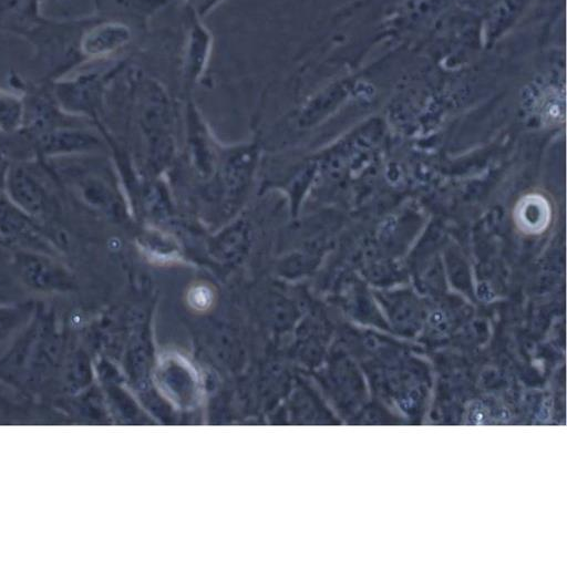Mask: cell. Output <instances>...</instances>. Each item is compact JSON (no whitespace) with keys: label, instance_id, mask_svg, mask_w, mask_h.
<instances>
[{"label":"cell","instance_id":"6da1fadb","mask_svg":"<svg viewBox=\"0 0 567 567\" xmlns=\"http://www.w3.org/2000/svg\"><path fill=\"white\" fill-rule=\"evenodd\" d=\"M13 266L20 281L37 292H71L75 276L55 255L18 248Z\"/></svg>","mask_w":567,"mask_h":567},{"label":"cell","instance_id":"7a4b0ae2","mask_svg":"<svg viewBox=\"0 0 567 567\" xmlns=\"http://www.w3.org/2000/svg\"><path fill=\"white\" fill-rule=\"evenodd\" d=\"M32 164L9 166L3 190L27 214L42 220L53 214L56 200L48 178Z\"/></svg>","mask_w":567,"mask_h":567},{"label":"cell","instance_id":"3957f363","mask_svg":"<svg viewBox=\"0 0 567 567\" xmlns=\"http://www.w3.org/2000/svg\"><path fill=\"white\" fill-rule=\"evenodd\" d=\"M0 235L19 248L56 256V244L40 220L21 209L3 189H0Z\"/></svg>","mask_w":567,"mask_h":567},{"label":"cell","instance_id":"277c9868","mask_svg":"<svg viewBox=\"0 0 567 567\" xmlns=\"http://www.w3.org/2000/svg\"><path fill=\"white\" fill-rule=\"evenodd\" d=\"M34 145L44 157H60L86 152L97 145L94 136L75 128L42 130Z\"/></svg>","mask_w":567,"mask_h":567},{"label":"cell","instance_id":"5b68a950","mask_svg":"<svg viewBox=\"0 0 567 567\" xmlns=\"http://www.w3.org/2000/svg\"><path fill=\"white\" fill-rule=\"evenodd\" d=\"M517 226L527 234L542 233L550 221V206L540 195H527L515 209Z\"/></svg>","mask_w":567,"mask_h":567},{"label":"cell","instance_id":"8992f818","mask_svg":"<svg viewBox=\"0 0 567 567\" xmlns=\"http://www.w3.org/2000/svg\"><path fill=\"white\" fill-rule=\"evenodd\" d=\"M187 300L192 308L202 311L210 307L214 293L207 285L197 284L188 290Z\"/></svg>","mask_w":567,"mask_h":567},{"label":"cell","instance_id":"52a82bcc","mask_svg":"<svg viewBox=\"0 0 567 567\" xmlns=\"http://www.w3.org/2000/svg\"><path fill=\"white\" fill-rule=\"evenodd\" d=\"M489 412L486 405L480 401L473 402L467 411L466 423L472 425H483L488 422Z\"/></svg>","mask_w":567,"mask_h":567},{"label":"cell","instance_id":"ba28073f","mask_svg":"<svg viewBox=\"0 0 567 567\" xmlns=\"http://www.w3.org/2000/svg\"><path fill=\"white\" fill-rule=\"evenodd\" d=\"M9 166H10V164H8L6 155L0 150V189H3V187H4V181H6V176H7Z\"/></svg>","mask_w":567,"mask_h":567},{"label":"cell","instance_id":"9c48e42d","mask_svg":"<svg viewBox=\"0 0 567 567\" xmlns=\"http://www.w3.org/2000/svg\"><path fill=\"white\" fill-rule=\"evenodd\" d=\"M540 415L539 419L546 420L549 415V404L546 402L544 403L543 408L540 409Z\"/></svg>","mask_w":567,"mask_h":567}]
</instances>
